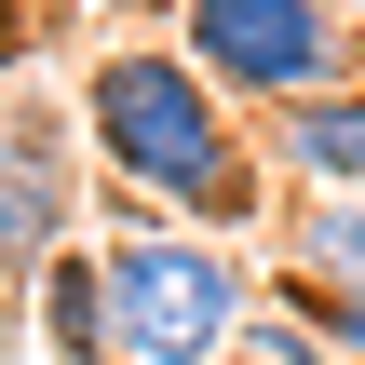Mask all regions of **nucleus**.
<instances>
[{"label": "nucleus", "instance_id": "nucleus-5", "mask_svg": "<svg viewBox=\"0 0 365 365\" xmlns=\"http://www.w3.org/2000/svg\"><path fill=\"white\" fill-rule=\"evenodd\" d=\"M257 149H271V176H284V190H365V81H325V95L271 108V122H257Z\"/></svg>", "mask_w": 365, "mask_h": 365}, {"label": "nucleus", "instance_id": "nucleus-7", "mask_svg": "<svg viewBox=\"0 0 365 365\" xmlns=\"http://www.w3.org/2000/svg\"><path fill=\"white\" fill-rule=\"evenodd\" d=\"M284 284H298V298H365V190H298V217H284Z\"/></svg>", "mask_w": 365, "mask_h": 365}, {"label": "nucleus", "instance_id": "nucleus-11", "mask_svg": "<svg viewBox=\"0 0 365 365\" xmlns=\"http://www.w3.org/2000/svg\"><path fill=\"white\" fill-rule=\"evenodd\" d=\"M230 365H257V352H230Z\"/></svg>", "mask_w": 365, "mask_h": 365}, {"label": "nucleus", "instance_id": "nucleus-1", "mask_svg": "<svg viewBox=\"0 0 365 365\" xmlns=\"http://www.w3.org/2000/svg\"><path fill=\"white\" fill-rule=\"evenodd\" d=\"M81 149L135 217H190L217 244L271 217V149L244 135V108L176 41H122V54L81 68Z\"/></svg>", "mask_w": 365, "mask_h": 365}, {"label": "nucleus", "instance_id": "nucleus-8", "mask_svg": "<svg viewBox=\"0 0 365 365\" xmlns=\"http://www.w3.org/2000/svg\"><path fill=\"white\" fill-rule=\"evenodd\" d=\"M244 352H257V365H352L312 312H298V298H257V312H244Z\"/></svg>", "mask_w": 365, "mask_h": 365}, {"label": "nucleus", "instance_id": "nucleus-4", "mask_svg": "<svg viewBox=\"0 0 365 365\" xmlns=\"http://www.w3.org/2000/svg\"><path fill=\"white\" fill-rule=\"evenodd\" d=\"M81 217V163L54 108H0V284H27Z\"/></svg>", "mask_w": 365, "mask_h": 365}, {"label": "nucleus", "instance_id": "nucleus-12", "mask_svg": "<svg viewBox=\"0 0 365 365\" xmlns=\"http://www.w3.org/2000/svg\"><path fill=\"white\" fill-rule=\"evenodd\" d=\"M352 14H365V0H352Z\"/></svg>", "mask_w": 365, "mask_h": 365}, {"label": "nucleus", "instance_id": "nucleus-2", "mask_svg": "<svg viewBox=\"0 0 365 365\" xmlns=\"http://www.w3.org/2000/svg\"><path fill=\"white\" fill-rule=\"evenodd\" d=\"M95 271H108V365H230L244 352L257 284H244V257H230L217 230L135 217Z\"/></svg>", "mask_w": 365, "mask_h": 365}, {"label": "nucleus", "instance_id": "nucleus-10", "mask_svg": "<svg viewBox=\"0 0 365 365\" xmlns=\"http://www.w3.org/2000/svg\"><path fill=\"white\" fill-rule=\"evenodd\" d=\"M27 41H41V14H27V0H0V81L27 68Z\"/></svg>", "mask_w": 365, "mask_h": 365}, {"label": "nucleus", "instance_id": "nucleus-9", "mask_svg": "<svg viewBox=\"0 0 365 365\" xmlns=\"http://www.w3.org/2000/svg\"><path fill=\"white\" fill-rule=\"evenodd\" d=\"M284 298H298V284H284ZM298 312H312V325H325V339L365 365V298H298Z\"/></svg>", "mask_w": 365, "mask_h": 365}, {"label": "nucleus", "instance_id": "nucleus-3", "mask_svg": "<svg viewBox=\"0 0 365 365\" xmlns=\"http://www.w3.org/2000/svg\"><path fill=\"white\" fill-rule=\"evenodd\" d=\"M176 54L244 122H271L325 81H365V14L352 0H176Z\"/></svg>", "mask_w": 365, "mask_h": 365}, {"label": "nucleus", "instance_id": "nucleus-6", "mask_svg": "<svg viewBox=\"0 0 365 365\" xmlns=\"http://www.w3.org/2000/svg\"><path fill=\"white\" fill-rule=\"evenodd\" d=\"M27 339H41V365H108V271L81 244H54L27 271Z\"/></svg>", "mask_w": 365, "mask_h": 365}]
</instances>
